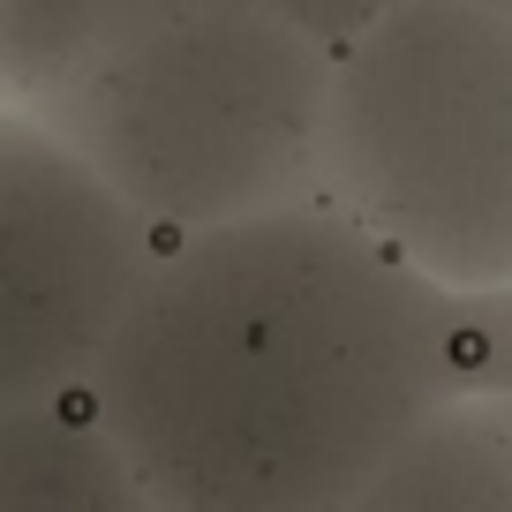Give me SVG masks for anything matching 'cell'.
Returning <instances> with one entry per match:
<instances>
[{
	"mask_svg": "<svg viewBox=\"0 0 512 512\" xmlns=\"http://www.w3.org/2000/svg\"><path fill=\"white\" fill-rule=\"evenodd\" d=\"M317 196L452 294L512 287V16L392 0L332 53Z\"/></svg>",
	"mask_w": 512,
	"mask_h": 512,
	"instance_id": "obj_2",
	"label": "cell"
},
{
	"mask_svg": "<svg viewBox=\"0 0 512 512\" xmlns=\"http://www.w3.org/2000/svg\"><path fill=\"white\" fill-rule=\"evenodd\" d=\"M482 8H505V16H512V0H482Z\"/></svg>",
	"mask_w": 512,
	"mask_h": 512,
	"instance_id": "obj_7",
	"label": "cell"
},
{
	"mask_svg": "<svg viewBox=\"0 0 512 512\" xmlns=\"http://www.w3.org/2000/svg\"><path fill=\"white\" fill-rule=\"evenodd\" d=\"M460 400V294L324 196L189 234L106 347L151 512H347Z\"/></svg>",
	"mask_w": 512,
	"mask_h": 512,
	"instance_id": "obj_1",
	"label": "cell"
},
{
	"mask_svg": "<svg viewBox=\"0 0 512 512\" xmlns=\"http://www.w3.org/2000/svg\"><path fill=\"white\" fill-rule=\"evenodd\" d=\"M324 98L332 53L264 0H204L136 23L98 83L106 174L181 234L309 204Z\"/></svg>",
	"mask_w": 512,
	"mask_h": 512,
	"instance_id": "obj_3",
	"label": "cell"
},
{
	"mask_svg": "<svg viewBox=\"0 0 512 512\" xmlns=\"http://www.w3.org/2000/svg\"><path fill=\"white\" fill-rule=\"evenodd\" d=\"M272 16H287L294 31H309L324 53H339V46H354V38L369 31V23L392 8V0H264Z\"/></svg>",
	"mask_w": 512,
	"mask_h": 512,
	"instance_id": "obj_6",
	"label": "cell"
},
{
	"mask_svg": "<svg viewBox=\"0 0 512 512\" xmlns=\"http://www.w3.org/2000/svg\"><path fill=\"white\" fill-rule=\"evenodd\" d=\"M347 512H512V400H445Z\"/></svg>",
	"mask_w": 512,
	"mask_h": 512,
	"instance_id": "obj_4",
	"label": "cell"
},
{
	"mask_svg": "<svg viewBox=\"0 0 512 512\" xmlns=\"http://www.w3.org/2000/svg\"><path fill=\"white\" fill-rule=\"evenodd\" d=\"M460 392H512V287L460 294Z\"/></svg>",
	"mask_w": 512,
	"mask_h": 512,
	"instance_id": "obj_5",
	"label": "cell"
}]
</instances>
